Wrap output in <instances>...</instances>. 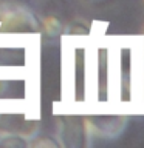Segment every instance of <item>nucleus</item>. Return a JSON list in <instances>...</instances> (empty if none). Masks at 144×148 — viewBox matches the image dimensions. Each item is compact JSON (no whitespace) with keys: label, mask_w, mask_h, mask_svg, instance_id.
Here are the masks:
<instances>
[{"label":"nucleus","mask_w":144,"mask_h":148,"mask_svg":"<svg viewBox=\"0 0 144 148\" xmlns=\"http://www.w3.org/2000/svg\"><path fill=\"white\" fill-rule=\"evenodd\" d=\"M90 139L111 140L121 136L127 127V116L118 113H93L84 116Z\"/></svg>","instance_id":"2"},{"label":"nucleus","mask_w":144,"mask_h":148,"mask_svg":"<svg viewBox=\"0 0 144 148\" xmlns=\"http://www.w3.org/2000/svg\"><path fill=\"white\" fill-rule=\"evenodd\" d=\"M40 29L39 22L23 5L0 0V32L14 34V32H37Z\"/></svg>","instance_id":"1"},{"label":"nucleus","mask_w":144,"mask_h":148,"mask_svg":"<svg viewBox=\"0 0 144 148\" xmlns=\"http://www.w3.org/2000/svg\"><path fill=\"white\" fill-rule=\"evenodd\" d=\"M39 26L44 29V32L48 37H56V36H59L60 32L64 31L62 22H60L57 17H54V16H46L44 20L39 23Z\"/></svg>","instance_id":"4"},{"label":"nucleus","mask_w":144,"mask_h":148,"mask_svg":"<svg viewBox=\"0 0 144 148\" xmlns=\"http://www.w3.org/2000/svg\"><path fill=\"white\" fill-rule=\"evenodd\" d=\"M88 130L84 116H67L59 123V143L64 147L90 145Z\"/></svg>","instance_id":"3"},{"label":"nucleus","mask_w":144,"mask_h":148,"mask_svg":"<svg viewBox=\"0 0 144 148\" xmlns=\"http://www.w3.org/2000/svg\"><path fill=\"white\" fill-rule=\"evenodd\" d=\"M88 3H99V2H104V0H85Z\"/></svg>","instance_id":"6"},{"label":"nucleus","mask_w":144,"mask_h":148,"mask_svg":"<svg viewBox=\"0 0 144 148\" xmlns=\"http://www.w3.org/2000/svg\"><path fill=\"white\" fill-rule=\"evenodd\" d=\"M5 90H6V86H5V83H3L2 80H0V96L3 94V91H5Z\"/></svg>","instance_id":"5"}]
</instances>
